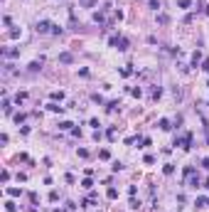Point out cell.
<instances>
[{"instance_id":"3957f363","label":"cell","mask_w":209,"mask_h":212,"mask_svg":"<svg viewBox=\"0 0 209 212\" xmlns=\"http://www.w3.org/2000/svg\"><path fill=\"white\" fill-rule=\"evenodd\" d=\"M8 195H10V197H20L22 190H20V187H8Z\"/></svg>"},{"instance_id":"ffe728a7","label":"cell","mask_w":209,"mask_h":212,"mask_svg":"<svg viewBox=\"0 0 209 212\" xmlns=\"http://www.w3.org/2000/svg\"><path fill=\"white\" fill-rule=\"evenodd\" d=\"M99 158H101V160H108V158H111V153H108V150H106V148H103V150H101V153H99Z\"/></svg>"},{"instance_id":"2e32d148","label":"cell","mask_w":209,"mask_h":212,"mask_svg":"<svg viewBox=\"0 0 209 212\" xmlns=\"http://www.w3.org/2000/svg\"><path fill=\"white\" fill-rule=\"evenodd\" d=\"M25 99H27V94H25V91H20V94H17V96H15V101H17V104H22Z\"/></svg>"},{"instance_id":"52a82bcc","label":"cell","mask_w":209,"mask_h":212,"mask_svg":"<svg viewBox=\"0 0 209 212\" xmlns=\"http://www.w3.org/2000/svg\"><path fill=\"white\" fill-rule=\"evenodd\" d=\"M59 62L69 64V62H71V54H69V52H62V54H59Z\"/></svg>"},{"instance_id":"603a6c76","label":"cell","mask_w":209,"mask_h":212,"mask_svg":"<svg viewBox=\"0 0 209 212\" xmlns=\"http://www.w3.org/2000/svg\"><path fill=\"white\" fill-rule=\"evenodd\" d=\"M93 22H103V12H93Z\"/></svg>"},{"instance_id":"ac0fdd59","label":"cell","mask_w":209,"mask_h":212,"mask_svg":"<svg viewBox=\"0 0 209 212\" xmlns=\"http://www.w3.org/2000/svg\"><path fill=\"white\" fill-rule=\"evenodd\" d=\"M207 202H209L207 197H197V202H194V205H197V207H207Z\"/></svg>"},{"instance_id":"ba28073f","label":"cell","mask_w":209,"mask_h":212,"mask_svg":"<svg viewBox=\"0 0 209 212\" xmlns=\"http://www.w3.org/2000/svg\"><path fill=\"white\" fill-rule=\"evenodd\" d=\"M199 62H202V52H194L192 54V67H197Z\"/></svg>"},{"instance_id":"f1b7e54d","label":"cell","mask_w":209,"mask_h":212,"mask_svg":"<svg viewBox=\"0 0 209 212\" xmlns=\"http://www.w3.org/2000/svg\"><path fill=\"white\" fill-rule=\"evenodd\" d=\"M204 187H207V190H209V178H207V183H204Z\"/></svg>"},{"instance_id":"6da1fadb","label":"cell","mask_w":209,"mask_h":212,"mask_svg":"<svg viewBox=\"0 0 209 212\" xmlns=\"http://www.w3.org/2000/svg\"><path fill=\"white\" fill-rule=\"evenodd\" d=\"M49 27H54L49 20H40V22H37V32H42V35H44V32H49Z\"/></svg>"},{"instance_id":"8992f818","label":"cell","mask_w":209,"mask_h":212,"mask_svg":"<svg viewBox=\"0 0 209 212\" xmlns=\"http://www.w3.org/2000/svg\"><path fill=\"white\" fill-rule=\"evenodd\" d=\"M71 121H59V131H71Z\"/></svg>"},{"instance_id":"44dd1931","label":"cell","mask_w":209,"mask_h":212,"mask_svg":"<svg viewBox=\"0 0 209 212\" xmlns=\"http://www.w3.org/2000/svg\"><path fill=\"white\" fill-rule=\"evenodd\" d=\"M160 96H162V89L155 86V89H153V99H160Z\"/></svg>"},{"instance_id":"4fadbf2b","label":"cell","mask_w":209,"mask_h":212,"mask_svg":"<svg viewBox=\"0 0 209 212\" xmlns=\"http://www.w3.org/2000/svg\"><path fill=\"white\" fill-rule=\"evenodd\" d=\"M40 69H42V59H40V62H32V64H30V72H40Z\"/></svg>"},{"instance_id":"5bb4252c","label":"cell","mask_w":209,"mask_h":212,"mask_svg":"<svg viewBox=\"0 0 209 212\" xmlns=\"http://www.w3.org/2000/svg\"><path fill=\"white\" fill-rule=\"evenodd\" d=\"M118 106H121V104H118V101H111V104H108V106H106V111H108V113H113V111H116V109H118Z\"/></svg>"},{"instance_id":"9a60e30c","label":"cell","mask_w":209,"mask_h":212,"mask_svg":"<svg viewBox=\"0 0 209 212\" xmlns=\"http://www.w3.org/2000/svg\"><path fill=\"white\" fill-rule=\"evenodd\" d=\"M177 5H180V8H182V10H187V8H189V5H192V0H177Z\"/></svg>"},{"instance_id":"8fae6325","label":"cell","mask_w":209,"mask_h":212,"mask_svg":"<svg viewBox=\"0 0 209 212\" xmlns=\"http://www.w3.org/2000/svg\"><path fill=\"white\" fill-rule=\"evenodd\" d=\"M158 126H160L162 131H170V121H167V119H160V121H158Z\"/></svg>"},{"instance_id":"277c9868","label":"cell","mask_w":209,"mask_h":212,"mask_svg":"<svg viewBox=\"0 0 209 212\" xmlns=\"http://www.w3.org/2000/svg\"><path fill=\"white\" fill-rule=\"evenodd\" d=\"M118 74H121V76H130V74H133V67H130V64H128V67H121Z\"/></svg>"},{"instance_id":"d4e9b609","label":"cell","mask_w":209,"mask_h":212,"mask_svg":"<svg viewBox=\"0 0 209 212\" xmlns=\"http://www.w3.org/2000/svg\"><path fill=\"white\" fill-rule=\"evenodd\" d=\"M81 187H86V190H91V187H93V183H91V180L86 178V180H81Z\"/></svg>"},{"instance_id":"484cf974","label":"cell","mask_w":209,"mask_h":212,"mask_svg":"<svg viewBox=\"0 0 209 212\" xmlns=\"http://www.w3.org/2000/svg\"><path fill=\"white\" fill-rule=\"evenodd\" d=\"M49 200H52V202H57V200H59V192L52 190V192H49Z\"/></svg>"},{"instance_id":"d6986e66","label":"cell","mask_w":209,"mask_h":212,"mask_svg":"<svg viewBox=\"0 0 209 212\" xmlns=\"http://www.w3.org/2000/svg\"><path fill=\"white\" fill-rule=\"evenodd\" d=\"M158 22H160V25H167L170 17H167V15H158Z\"/></svg>"},{"instance_id":"30bf717a","label":"cell","mask_w":209,"mask_h":212,"mask_svg":"<svg viewBox=\"0 0 209 212\" xmlns=\"http://www.w3.org/2000/svg\"><path fill=\"white\" fill-rule=\"evenodd\" d=\"M64 99V91H52V101H62Z\"/></svg>"},{"instance_id":"e0dca14e","label":"cell","mask_w":209,"mask_h":212,"mask_svg":"<svg viewBox=\"0 0 209 212\" xmlns=\"http://www.w3.org/2000/svg\"><path fill=\"white\" fill-rule=\"evenodd\" d=\"M106 136H108V141H113V138H116V126H111V128H108V133H106Z\"/></svg>"},{"instance_id":"7c38bea8","label":"cell","mask_w":209,"mask_h":212,"mask_svg":"<svg viewBox=\"0 0 209 212\" xmlns=\"http://www.w3.org/2000/svg\"><path fill=\"white\" fill-rule=\"evenodd\" d=\"M5 210H8V212H17V205H15L12 200H8V202H5Z\"/></svg>"},{"instance_id":"83f0119b","label":"cell","mask_w":209,"mask_h":212,"mask_svg":"<svg viewBox=\"0 0 209 212\" xmlns=\"http://www.w3.org/2000/svg\"><path fill=\"white\" fill-rule=\"evenodd\" d=\"M202 168H204V170H209V158H204V160H202Z\"/></svg>"},{"instance_id":"cb8c5ba5","label":"cell","mask_w":209,"mask_h":212,"mask_svg":"<svg viewBox=\"0 0 209 212\" xmlns=\"http://www.w3.org/2000/svg\"><path fill=\"white\" fill-rule=\"evenodd\" d=\"M148 5L153 8V10H158V8H160V0H148Z\"/></svg>"},{"instance_id":"7a4b0ae2","label":"cell","mask_w":209,"mask_h":212,"mask_svg":"<svg viewBox=\"0 0 209 212\" xmlns=\"http://www.w3.org/2000/svg\"><path fill=\"white\" fill-rule=\"evenodd\" d=\"M47 109H49L52 113H62V111H64V106H59V104H54V101H52V104H47Z\"/></svg>"},{"instance_id":"4316f807","label":"cell","mask_w":209,"mask_h":212,"mask_svg":"<svg viewBox=\"0 0 209 212\" xmlns=\"http://www.w3.org/2000/svg\"><path fill=\"white\" fill-rule=\"evenodd\" d=\"M17 54H20V49H8L5 52V57H17Z\"/></svg>"},{"instance_id":"5b68a950","label":"cell","mask_w":209,"mask_h":212,"mask_svg":"<svg viewBox=\"0 0 209 212\" xmlns=\"http://www.w3.org/2000/svg\"><path fill=\"white\" fill-rule=\"evenodd\" d=\"M162 173H165V175H172V173H175V165H172V163H165Z\"/></svg>"},{"instance_id":"7402d4cb","label":"cell","mask_w":209,"mask_h":212,"mask_svg":"<svg viewBox=\"0 0 209 212\" xmlns=\"http://www.w3.org/2000/svg\"><path fill=\"white\" fill-rule=\"evenodd\" d=\"M91 99H93V104H103V96H101V94H93Z\"/></svg>"},{"instance_id":"9c48e42d","label":"cell","mask_w":209,"mask_h":212,"mask_svg":"<svg viewBox=\"0 0 209 212\" xmlns=\"http://www.w3.org/2000/svg\"><path fill=\"white\" fill-rule=\"evenodd\" d=\"M106 195H108V200H116V197H118V190H116V187H108Z\"/></svg>"}]
</instances>
